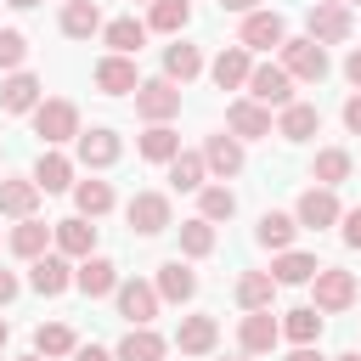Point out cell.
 Returning a JSON list of instances; mask_svg holds the SVG:
<instances>
[{"instance_id": "8", "label": "cell", "mask_w": 361, "mask_h": 361, "mask_svg": "<svg viewBox=\"0 0 361 361\" xmlns=\"http://www.w3.org/2000/svg\"><path fill=\"white\" fill-rule=\"evenodd\" d=\"M282 39H288V23L276 11H243V34H237L243 51H276Z\"/></svg>"}, {"instance_id": "34", "label": "cell", "mask_w": 361, "mask_h": 361, "mask_svg": "<svg viewBox=\"0 0 361 361\" xmlns=\"http://www.w3.org/2000/svg\"><path fill=\"white\" fill-rule=\"evenodd\" d=\"M203 175H209L203 152H175V158H169V186H175V192H197Z\"/></svg>"}, {"instance_id": "2", "label": "cell", "mask_w": 361, "mask_h": 361, "mask_svg": "<svg viewBox=\"0 0 361 361\" xmlns=\"http://www.w3.org/2000/svg\"><path fill=\"white\" fill-rule=\"evenodd\" d=\"M248 96H254L259 107H288V102H293V73H288L282 62H254V68H248Z\"/></svg>"}, {"instance_id": "18", "label": "cell", "mask_w": 361, "mask_h": 361, "mask_svg": "<svg viewBox=\"0 0 361 361\" xmlns=\"http://www.w3.org/2000/svg\"><path fill=\"white\" fill-rule=\"evenodd\" d=\"M152 288H158V299H169V305H186V299L197 293V271H192V265H180V259H164Z\"/></svg>"}, {"instance_id": "21", "label": "cell", "mask_w": 361, "mask_h": 361, "mask_svg": "<svg viewBox=\"0 0 361 361\" xmlns=\"http://www.w3.org/2000/svg\"><path fill=\"white\" fill-rule=\"evenodd\" d=\"M248 68H254V56H248L243 45H226V51L209 62V73H214V85H220V90H237V85H248Z\"/></svg>"}, {"instance_id": "27", "label": "cell", "mask_w": 361, "mask_h": 361, "mask_svg": "<svg viewBox=\"0 0 361 361\" xmlns=\"http://www.w3.org/2000/svg\"><path fill=\"white\" fill-rule=\"evenodd\" d=\"M102 39H107L118 56H135V51L147 45V23H135V17H113V23H102Z\"/></svg>"}, {"instance_id": "3", "label": "cell", "mask_w": 361, "mask_h": 361, "mask_svg": "<svg viewBox=\"0 0 361 361\" xmlns=\"http://www.w3.org/2000/svg\"><path fill=\"white\" fill-rule=\"evenodd\" d=\"M276 51H282V68H288L293 79H310V85L327 79V45H322V39L305 34V39H282Z\"/></svg>"}, {"instance_id": "46", "label": "cell", "mask_w": 361, "mask_h": 361, "mask_svg": "<svg viewBox=\"0 0 361 361\" xmlns=\"http://www.w3.org/2000/svg\"><path fill=\"white\" fill-rule=\"evenodd\" d=\"M73 361H113L102 344H73Z\"/></svg>"}, {"instance_id": "50", "label": "cell", "mask_w": 361, "mask_h": 361, "mask_svg": "<svg viewBox=\"0 0 361 361\" xmlns=\"http://www.w3.org/2000/svg\"><path fill=\"white\" fill-rule=\"evenodd\" d=\"M226 11H259V0H220Z\"/></svg>"}, {"instance_id": "25", "label": "cell", "mask_w": 361, "mask_h": 361, "mask_svg": "<svg viewBox=\"0 0 361 361\" xmlns=\"http://www.w3.org/2000/svg\"><path fill=\"white\" fill-rule=\"evenodd\" d=\"M271 299H276V276L271 271H243L237 276V305L243 310H271Z\"/></svg>"}, {"instance_id": "15", "label": "cell", "mask_w": 361, "mask_h": 361, "mask_svg": "<svg viewBox=\"0 0 361 361\" xmlns=\"http://www.w3.org/2000/svg\"><path fill=\"white\" fill-rule=\"evenodd\" d=\"M276 338H282V322H276L271 310H248V316H243V327H237V344H243L248 355H265Z\"/></svg>"}, {"instance_id": "9", "label": "cell", "mask_w": 361, "mask_h": 361, "mask_svg": "<svg viewBox=\"0 0 361 361\" xmlns=\"http://www.w3.org/2000/svg\"><path fill=\"white\" fill-rule=\"evenodd\" d=\"M226 130L237 141H259V135H271V107H259L254 96H243V102L226 107Z\"/></svg>"}, {"instance_id": "6", "label": "cell", "mask_w": 361, "mask_h": 361, "mask_svg": "<svg viewBox=\"0 0 361 361\" xmlns=\"http://www.w3.org/2000/svg\"><path fill=\"white\" fill-rule=\"evenodd\" d=\"M124 220H130L135 237H158V231H169V197L164 192H135L130 209H124Z\"/></svg>"}, {"instance_id": "24", "label": "cell", "mask_w": 361, "mask_h": 361, "mask_svg": "<svg viewBox=\"0 0 361 361\" xmlns=\"http://www.w3.org/2000/svg\"><path fill=\"white\" fill-rule=\"evenodd\" d=\"M203 164H209L220 180H231V175L243 169V141H237V135H226V130H220V135H209V147H203Z\"/></svg>"}, {"instance_id": "5", "label": "cell", "mask_w": 361, "mask_h": 361, "mask_svg": "<svg viewBox=\"0 0 361 361\" xmlns=\"http://www.w3.org/2000/svg\"><path fill=\"white\" fill-rule=\"evenodd\" d=\"M135 113H141L147 124H169V118L180 113L175 79H147V85H135Z\"/></svg>"}, {"instance_id": "14", "label": "cell", "mask_w": 361, "mask_h": 361, "mask_svg": "<svg viewBox=\"0 0 361 361\" xmlns=\"http://www.w3.org/2000/svg\"><path fill=\"white\" fill-rule=\"evenodd\" d=\"M28 282H34V293L56 299V293L73 282V265H68V254H39V259H28Z\"/></svg>"}, {"instance_id": "20", "label": "cell", "mask_w": 361, "mask_h": 361, "mask_svg": "<svg viewBox=\"0 0 361 361\" xmlns=\"http://www.w3.org/2000/svg\"><path fill=\"white\" fill-rule=\"evenodd\" d=\"M214 338H220L214 316H180V327H175L180 355H209V350H214Z\"/></svg>"}, {"instance_id": "42", "label": "cell", "mask_w": 361, "mask_h": 361, "mask_svg": "<svg viewBox=\"0 0 361 361\" xmlns=\"http://www.w3.org/2000/svg\"><path fill=\"white\" fill-rule=\"evenodd\" d=\"M180 248H186V259H203V254H214V220H186L180 226Z\"/></svg>"}, {"instance_id": "52", "label": "cell", "mask_w": 361, "mask_h": 361, "mask_svg": "<svg viewBox=\"0 0 361 361\" xmlns=\"http://www.w3.org/2000/svg\"><path fill=\"white\" fill-rule=\"evenodd\" d=\"M6 6H17V11H28V6H39V0H6Z\"/></svg>"}, {"instance_id": "22", "label": "cell", "mask_w": 361, "mask_h": 361, "mask_svg": "<svg viewBox=\"0 0 361 361\" xmlns=\"http://www.w3.org/2000/svg\"><path fill=\"white\" fill-rule=\"evenodd\" d=\"M0 107H6V113H34V107H39V79L23 73V68L6 73V85H0Z\"/></svg>"}, {"instance_id": "16", "label": "cell", "mask_w": 361, "mask_h": 361, "mask_svg": "<svg viewBox=\"0 0 361 361\" xmlns=\"http://www.w3.org/2000/svg\"><path fill=\"white\" fill-rule=\"evenodd\" d=\"M135 85H141V79H135V62H130V56L113 51V56L96 62V90H102V96H130Z\"/></svg>"}, {"instance_id": "33", "label": "cell", "mask_w": 361, "mask_h": 361, "mask_svg": "<svg viewBox=\"0 0 361 361\" xmlns=\"http://www.w3.org/2000/svg\"><path fill=\"white\" fill-rule=\"evenodd\" d=\"M282 338H293V344H316V338H322V310H316V305H293V310L282 316Z\"/></svg>"}, {"instance_id": "12", "label": "cell", "mask_w": 361, "mask_h": 361, "mask_svg": "<svg viewBox=\"0 0 361 361\" xmlns=\"http://www.w3.org/2000/svg\"><path fill=\"white\" fill-rule=\"evenodd\" d=\"M73 141H79V164H90V169H107V164H118V152H124V141H118L107 124H96V130H79Z\"/></svg>"}, {"instance_id": "47", "label": "cell", "mask_w": 361, "mask_h": 361, "mask_svg": "<svg viewBox=\"0 0 361 361\" xmlns=\"http://www.w3.org/2000/svg\"><path fill=\"white\" fill-rule=\"evenodd\" d=\"M344 79H350V85H355V90H361V45H355V51H350V56H344Z\"/></svg>"}, {"instance_id": "1", "label": "cell", "mask_w": 361, "mask_h": 361, "mask_svg": "<svg viewBox=\"0 0 361 361\" xmlns=\"http://www.w3.org/2000/svg\"><path fill=\"white\" fill-rule=\"evenodd\" d=\"M34 135H39L45 147H62V141H73V135H79V107H73L68 96H51V102H39V107H34Z\"/></svg>"}, {"instance_id": "54", "label": "cell", "mask_w": 361, "mask_h": 361, "mask_svg": "<svg viewBox=\"0 0 361 361\" xmlns=\"http://www.w3.org/2000/svg\"><path fill=\"white\" fill-rule=\"evenodd\" d=\"M17 361H45V355H39V350H34V355H17Z\"/></svg>"}, {"instance_id": "26", "label": "cell", "mask_w": 361, "mask_h": 361, "mask_svg": "<svg viewBox=\"0 0 361 361\" xmlns=\"http://www.w3.org/2000/svg\"><path fill=\"white\" fill-rule=\"evenodd\" d=\"M113 361H164V338H158L152 327H130V333L118 338Z\"/></svg>"}, {"instance_id": "44", "label": "cell", "mask_w": 361, "mask_h": 361, "mask_svg": "<svg viewBox=\"0 0 361 361\" xmlns=\"http://www.w3.org/2000/svg\"><path fill=\"white\" fill-rule=\"evenodd\" d=\"M338 226H344V243H350V248H361V209H344V214H338Z\"/></svg>"}, {"instance_id": "39", "label": "cell", "mask_w": 361, "mask_h": 361, "mask_svg": "<svg viewBox=\"0 0 361 361\" xmlns=\"http://www.w3.org/2000/svg\"><path fill=\"white\" fill-rule=\"evenodd\" d=\"M186 17H192V0H152L147 28H158V34H180V28H186Z\"/></svg>"}, {"instance_id": "53", "label": "cell", "mask_w": 361, "mask_h": 361, "mask_svg": "<svg viewBox=\"0 0 361 361\" xmlns=\"http://www.w3.org/2000/svg\"><path fill=\"white\" fill-rule=\"evenodd\" d=\"M333 361H361V355H355V350H344V355H333Z\"/></svg>"}, {"instance_id": "13", "label": "cell", "mask_w": 361, "mask_h": 361, "mask_svg": "<svg viewBox=\"0 0 361 361\" xmlns=\"http://www.w3.org/2000/svg\"><path fill=\"white\" fill-rule=\"evenodd\" d=\"M338 197H333V186H310L305 197H299V209H293V220L299 226H310V231H322V226H338Z\"/></svg>"}, {"instance_id": "4", "label": "cell", "mask_w": 361, "mask_h": 361, "mask_svg": "<svg viewBox=\"0 0 361 361\" xmlns=\"http://www.w3.org/2000/svg\"><path fill=\"white\" fill-rule=\"evenodd\" d=\"M310 288H316V310H322V316H338V310L355 305V276L338 271V265H322V271L310 276Z\"/></svg>"}, {"instance_id": "23", "label": "cell", "mask_w": 361, "mask_h": 361, "mask_svg": "<svg viewBox=\"0 0 361 361\" xmlns=\"http://www.w3.org/2000/svg\"><path fill=\"white\" fill-rule=\"evenodd\" d=\"M316 130H322V113H316L310 102H288L282 118H276V135H282V141H310Z\"/></svg>"}, {"instance_id": "10", "label": "cell", "mask_w": 361, "mask_h": 361, "mask_svg": "<svg viewBox=\"0 0 361 361\" xmlns=\"http://www.w3.org/2000/svg\"><path fill=\"white\" fill-rule=\"evenodd\" d=\"M73 288H79L85 299H107V293L118 288V265H113V259H102V254H85V259H79V271H73Z\"/></svg>"}, {"instance_id": "35", "label": "cell", "mask_w": 361, "mask_h": 361, "mask_svg": "<svg viewBox=\"0 0 361 361\" xmlns=\"http://www.w3.org/2000/svg\"><path fill=\"white\" fill-rule=\"evenodd\" d=\"M73 209H79L85 220H102V214L113 209V186H107V180H79V186H73Z\"/></svg>"}, {"instance_id": "45", "label": "cell", "mask_w": 361, "mask_h": 361, "mask_svg": "<svg viewBox=\"0 0 361 361\" xmlns=\"http://www.w3.org/2000/svg\"><path fill=\"white\" fill-rule=\"evenodd\" d=\"M344 130H350V135H361V90L344 102Z\"/></svg>"}, {"instance_id": "40", "label": "cell", "mask_w": 361, "mask_h": 361, "mask_svg": "<svg viewBox=\"0 0 361 361\" xmlns=\"http://www.w3.org/2000/svg\"><path fill=\"white\" fill-rule=\"evenodd\" d=\"M293 231H299V220H293V214H276V209H271V214H259V231H254V237H259L265 248H276V254H282V248L293 243Z\"/></svg>"}, {"instance_id": "51", "label": "cell", "mask_w": 361, "mask_h": 361, "mask_svg": "<svg viewBox=\"0 0 361 361\" xmlns=\"http://www.w3.org/2000/svg\"><path fill=\"white\" fill-rule=\"evenodd\" d=\"M6 338H11V322H6V316H0V350H6Z\"/></svg>"}, {"instance_id": "11", "label": "cell", "mask_w": 361, "mask_h": 361, "mask_svg": "<svg viewBox=\"0 0 361 361\" xmlns=\"http://www.w3.org/2000/svg\"><path fill=\"white\" fill-rule=\"evenodd\" d=\"M113 299H118V316L135 322V327H147V322L158 316V288H152V282H118Z\"/></svg>"}, {"instance_id": "17", "label": "cell", "mask_w": 361, "mask_h": 361, "mask_svg": "<svg viewBox=\"0 0 361 361\" xmlns=\"http://www.w3.org/2000/svg\"><path fill=\"white\" fill-rule=\"evenodd\" d=\"M51 237H56V248H62L68 259H85V254L96 248V226H90L85 214H68V220H56V226H51Z\"/></svg>"}, {"instance_id": "28", "label": "cell", "mask_w": 361, "mask_h": 361, "mask_svg": "<svg viewBox=\"0 0 361 361\" xmlns=\"http://www.w3.org/2000/svg\"><path fill=\"white\" fill-rule=\"evenodd\" d=\"M197 73H203V51H197V45H186V39H175V45L164 51V79L186 85V79H197Z\"/></svg>"}, {"instance_id": "7", "label": "cell", "mask_w": 361, "mask_h": 361, "mask_svg": "<svg viewBox=\"0 0 361 361\" xmlns=\"http://www.w3.org/2000/svg\"><path fill=\"white\" fill-rule=\"evenodd\" d=\"M305 23H310V39H322V45L350 39V6H344V0H316V6L305 11Z\"/></svg>"}, {"instance_id": "49", "label": "cell", "mask_w": 361, "mask_h": 361, "mask_svg": "<svg viewBox=\"0 0 361 361\" xmlns=\"http://www.w3.org/2000/svg\"><path fill=\"white\" fill-rule=\"evenodd\" d=\"M288 361H327V355H322L316 344H293V355H288Z\"/></svg>"}, {"instance_id": "43", "label": "cell", "mask_w": 361, "mask_h": 361, "mask_svg": "<svg viewBox=\"0 0 361 361\" xmlns=\"http://www.w3.org/2000/svg\"><path fill=\"white\" fill-rule=\"evenodd\" d=\"M23 56H28L23 28H0V68H6V73H17V68H23Z\"/></svg>"}, {"instance_id": "32", "label": "cell", "mask_w": 361, "mask_h": 361, "mask_svg": "<svg viewBox=\"0 0 361 361\" xmlns=\"http://www.w3.org/2000/svg\"><path fill=\"white\" fill-rule=\"evenodd\" d=\"M316 271H322V265H316V254H299V248H282V254H276V265H271L276 288H282V282H288V288H293V282H310Z\"/></svg>"}, {"instance_id": "19", "label": "cell", "mask_w": 361, "mask_h": 361, "mask_svg": "<svg viewBox=\"0 0 361 361\" xmlns=\"http://www.w3.org/2000/svg\"><path fill=\"white\" fill-rule=\"evenodd\" d=\"M34 209H39V186H34V175H11V180H0V214L28 220Z\"/></svg>"}, {"instance_id": "38", "label": "cell", "mask_w": 361, "mask_h": 361, "mask_svg": "<svg viewBox=\"0 0 361 361\" xmlns=\"http://www.w3.org/2000/svg\"><path fill=\"white\" fill-rule=\"evenodd\" d=\"M73 344H79V338H73V327H68V322H45V327L34 333V350H39L45 361H56V355H73Z\"/></svg>"}, {"instance_id": "36", "label": "cell", "mask_w": 361, "mask_h": 361, "mask_svg": "<svg viewBox=\"0 0 361 361\" xmlns=\"http://www.w3.org/2000/svg\"><path fill=\"white\" fill-rule=\"evenodd\" d=\"M180 152V135L169 130V124H147V135H141V158L147 164H169Z\"/></svg>"}, {"instance_id": "29", "label": "cell", "mask_w": 361, "mask_h": 361, "mask_svg": "<svg viewBox=\"0 0 361 361\" xmlns=\"http://www.w3.org/2000/svg\"><path fill=\"white\" fill-rule=\"evenodd\" d=\"M34 186H39V192H68V186H73V158H62V152H39V164H34Z\"/></svg>"}, {"instance_id": "31", "label": "cell", "mask_w": 361, "mask_h": 361, "mask_svg": "<svg viewBox=\"0 0 361 361\" xmlns=\"http://www.w3.org/2000/svg\"><path fill=\"white\" fill-rule=\"evenodd\" d=\"M62 34H68V39H90V34H102V11H96V0H68V6H62Z\"/></svg>"}, {"instance_id": "37", "label": "cell", "mask_w": 361, "mask_h": 361, "mask_svg": "<svg viewBox=\"0 0 361 361\" xmlns=\"http://www.w3.org/2000/svg\"><path fill=\"white\" fill-rule=\"evenodd\" d=\"M310 175H316V186H338V180H350V152H344V147H322L316 164H310Z\"/></svg>"}, {"instance_id": "30", "label": "cell", "mask_w": 361, "mask_h": 361, "mask_svg": "<svg viewBox=\"0 0 361 361\" xmlns=\"http://www.w3.org/2000/svg\"><path fill=\"white\" fill-rule=\"evenodd\" d=\"M45 243H51V226H45V220H34V214H28V220H17V226H11V254H17V259H39V254H45Z\"/></svg>"}, {"instance_id": "41", "label": "cell", "mask_w": 361, "mask_h": 361, "mask_svg": "<svg viewBox=\"0 0 361 361\" xmlns=\"http://www.w3.org/2000/svg\"><path fill=\"white\" fill-rule=\"evenodd\" d=\"M197 209H203V220H231L237 214V192L231 186H197Z\"/></svg>"}, {"instance_id": "55", "label": "cell", "mask_w": 361, "mask_h": 361, "mask_svg": "<svg viewBox=\"0 0 361 361\" xmlns=\"http://www.w3.org/2000/svg\"><path fill=\"white\" fill-rule=\"evenodd\" d=\"M344 6H361V0H344Z\"/></svg>"}, {"instance_id": "48", "label": "cell", "mask_w": 361, "mask_h": 361, "mask_svg": "<svg viewBox=\"0 0 361 361\" xmlns=\"http://www.w3.org/2000/svg\"><path fill=\"white\" fill-rule=\"evenodd\" d=\"M17 299V271H0V305Z\"/></svg>"}]
</instances>
